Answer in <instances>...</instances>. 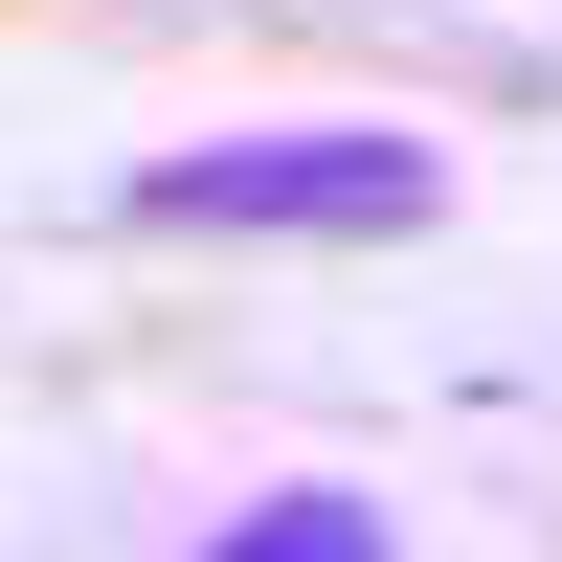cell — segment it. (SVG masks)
Masks as SVG:
<instances>
[{"mask_svg": "<svg viewBox=\"0 0 562 562\" xmlns=\"http://www.w3.org/2000/svg\"><path fill=\"white\" fill-rule=\"evenodd\" d=\"M428 203H450L428 135H225V158H158V180H135L158 248H405Z\"/></svg>", "mask_w": 562, "mask_h": 562, "instance_id": "obj_1", "label": "cell"}, {"mask_svg": "<svg viewBox=\"0 0 562 562\" xmlns=\"http://www.w3.org/2000/svg\"><path fill=\"white\" fill-rule=\"evenodd\" d=\"M203 562H383V518H360V495H270V518H225Z\"/></svg>", "mask_w": 562, "mask_h": 562, "instance_id": "obj_2", "label": "cell"}]
</instances>
